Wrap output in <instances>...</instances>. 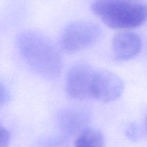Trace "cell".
<instances>
[{
    "instance_id": "obj_5",
    "label": "cell",
    "mask_w": 147,
    "mask_h": 147,
    "mask_svg": "<svg viewBox=\"0 0 147 147\" xmlns=\"http://www.w3.org/2000/svg\"><path fill=\"white\" fill-rule=\"evenodd\" d=\"M95 70L89 65L80 63L69 70L65 90L70 98L76 100L90 98V88Z\"/></svg>"
},
{
    "instance_id": "obj_1",
    "label": "cell",
    "mask_w": 147,
    "mask_h": 147,
    "mask_svg": "<svg viewBox=\"0 0 147 147\" xmlns=\"http://www.w3.org/2000/svg\"><path fill=\"white\" fill-rule=\"evenodd\" d=\"M20 55L29 67L47 79L57 78L63 61L60 52L47 37L34 31L23 32L17 37Z\"/></svg>"
},
{
    "instance_id": "obj_4",
    "label": "cell",
    "mask_w": 147,
    "mask_h": 147,
    "mask_svg": "<svg viewBox=\"0 0 147 147\" xmlns=\"http://www.w3.org/2000/svg\"><path fill=\"white\" fill-rule=\"evenodd\" d=\"M124 84L119 76L106 70H95L90 88V98L103 103L113 101L121 97Z\"/></svg>"
},
{
    "instance_id": "obj_7",
    "label": "cell",
    "mask_w": 147,
    "mask_h": 147,
    "mask_svg": "<svg viewBox=\"0 0 147 147\" xmlns=\"http://www.w3.org/2000/svg\"><path fill=\"white\" fill-rule=\"evenodd\" d=\"M57 116L60 126L70 131L83 127L89 120L88 113L83 109L77 108L63 109Z\"/></svg>"
},
{
    "instance_id": "obj_2",
    "label": "cell",
    "mask_w": 147,
    "mask_h": 147,
    "mask_svg": "<svg viewBox=\"0 0 147 147\" xmlns=\"http://www.w3.org/2000/svg\"><path fill=\"white\" fill-rule=\"evenodd\" d=\"M91 9L106 25L112 29L135 28L147 20V6L138 0H96Z\"/></svg>"
},
{
    "instance_id": "obj_10",
    "label": "cell",
    "mask_w": 147,
    "mask_h": 147,
    "mask_svg": "<svg viewBox=\"0 0 147 147\" xmlns=\"http://www.w3.org/2000/svg\"><path fill=\"white\" fill-rule=\"evenodd\" d=\"M9 93L3 83H0V107L2 106L8 100Z\"/></svg>"
},
{
    "instance_id": "obj_9",
    "label": "cell",
    "mask_w": 147,
    "mask_h": 147,
    "mask_svg": "<svg viewBox=\"0 0 147 147\" xmlns=\"http://www.w3.org/2000/svg\"><path fill=\"white\" fill-rule=\"evenodd\" d=\"M9 142V132L5 127L0 125V147H8Z\"/></svg>"
},
{
    "instance_id": "obj_11",
    "label": "cell",
    "mask_w": 147,
    "mask_h": 147,
    "mask_svg": "<svg viewBox=\"0 0 147 147\" xmlns=\"http://www.w3.org/2000/svg\"><path fill=\"white\" fill-rule=\"evenodd\" d=\"M128 131H129V135H130L132 138L136 137V127H135V126H134V125H131V126L129 127V129H128Z\"/></svg>"
},
{
    "instance_id": "obj_3",
    "label": "cell",
    "mask_w": 147,
    "mask_h": 147,
    "mask_svg": "<svg viewBox=\"0 0 147 147\" xmlns=\"http://www.w3.org/2000/svg\"><path fill=\"white\" fill-rule=\"evenodd\" d=\"M101 34L100 27L93 22H73L63 30L60 46L65 53H74L96 44L100 40Z\"/></svg>"
},
{
    "instance_id": "obj_12",
    "label": "cell",
    "mask_w": 147,
    "mask_h": 147,
    "mask_svg": "<svg viewBox=\"0 0 147 147\" xmlns=\"http://www.w3.org/2000/svg\"><path fill=\"white\" fill-rule=\"evenodd\" d=\"M145 128H146V130L147 131V116H146V119H145Z\"/></svg>"
},
{
    "instance_id": "obj_8",
    "label": "cell",
    "mask_w": 147,
    "mask_h": 147,
    "mask_svg": "<svg viewBox=\"0 0 147 147\" xmlns=\"http://www.w3.org/2000/svg\"><path fill=\"white\" fill-rule=\"evenodd\" d=\"M103 135L100 131L91 128L80 132L74 142V147H104Z\"/></svg>"
},
{
    "instance_id": "obj_6",
    "label": "cell",
    "mask_w": 147,
    "mask_h": 147,
    "mask_svg": "<svg viewBox=\"0 0 147 147\" xmlns=\"http://www.w3.org/2000/svg\"><path fill=\"white\" fill-rule=\"evenodd\" d=\"M142 48L140 36L132 32H121L112 40V52L115 60L126 61L139 55Z\"/></svg>"
}]
</instances>
